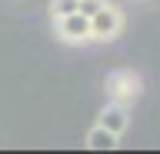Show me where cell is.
<instances>
[{
  "label": "cell",
  "mask_w": 160,
  "mask_h": 154,
  "mask_svg": "<svg viewBox=\"0 0 160 154\" xmlns=\"http://www.w3.org/2000/svg\"><path fill=\"white\" fill-rule=\"evenodd\" d=\"M97 124H103V127H107L110 134L123 137V134H127V127H130V107H123V104H113V101H107V107L100 111Z\"/></svg>",
  "instance_id": "cell-4"
},
{
  "label": "cell",
  "mask_w": 160,
  "mask_h": 154,
  "mask_svg": "<svg viewBox=\"0 0 160 154\" xmlns=\"http://www.w3.org/2000/svg\"><path fill=\"white\" fill-rule=\"evenodd\" d=\"M90 34H93V40H97V44L117 40L120 34H123V13H120V7L103 3V7L90 17Z\"/></svg>",
  "instance_id": "cell-3"
},
{
  "label": "cell",
  "mask_w": 160,
  "mask_h": 154,
  "mask_svg": "<svg viewBox=\"0 0 160 154\" xmlns=\"http://www.w3.org/2000/svg\"><path fill=\"white\" fill-rule=\"evenodd\" d=\"M73 10H80V0H50V17H63Z\"/></svg>",
  "instance_id": "cell-6"
},
{
  "label": "cell",
  "mask_w": 160,
  "mask_h": 154,
  "mask_svg": "<svg viewBox=\"0 0 160 154\" xmlns=\"http://www.w3.org/2000/svg\"><path fill=\"white\" fill-rule=\"evenodd\" d=\"M90 151H113L117 147V134H110L103 124H93L87 131V141H83Z\"/></svg>",
  "instance_id": "cell-5"
},
{
  "label": "cell",
  "mask_w": 160,
  "mask_h": 154,
  "mask_svg": "<svg viewBox=\"0 0 160 154\" xmlns=\"http://www.w3.org/2000/svg\"><path fill=\"white\" fill-rule=\"evenodd\" d=\"M140 91H143L140 77H137L133 71H127V67L110 71V74H107V81H103V94H107V101L123 104V107H133V101L140 97Z\"/></svg>",
  "instance_id": "cell-1"
},
{
  "label": "cell",
  "mask_w": 160,
  "mask_h": 154,
  "mask_svg": "<svg viewBox=\"0 0 160 154\" xmlns=\"http://www.w3.org/2000/svg\"><path fill=\"white\" fill-rule=\"evenodd\" d=\"M107 0H80V13H87V17H93V13L103 7Z\"/></svg>",
  "instance_id": "cell-7"
},
{
  "label": "cell",
  "mask_w": 160,
  "mask_h": 154,
  "mask_svg": "<svg viewBox=\"0 0 160 154\" xmlns=\"http://www.w3.org/2000/svg\"><path fill=\"white\" fill-rule=\"evenodd\" d=\"M53 34H57L60 44H70V47H80V44H90L93 34H90V17L87 13H63V17H53Z\"/></svg>",
  "instance_id": "cell-2"
}]
</instances>
